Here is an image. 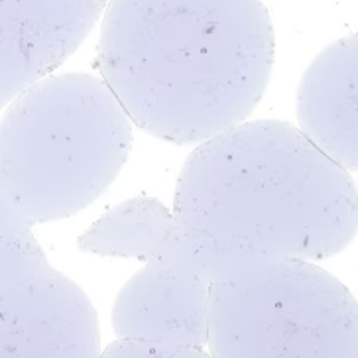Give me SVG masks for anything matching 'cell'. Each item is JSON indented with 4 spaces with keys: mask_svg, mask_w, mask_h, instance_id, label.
Wrapping results in <instances>:
<instances>
[{
    "mask_svg": "<svg viewBox=\"0 0 358 358\" xmlns=\"http://www.w3.org/2000/svg\"><path fill=\"white\" fill-rule=\"evenodd\" d=\"M171 215L209 285L250 264L345 250L357 234V187L294 124L244 120L191 152Z\"/></svg>",
    "mask_w": 358,
    "mask_h": 358,
    "instance_id": "obj_1",
    "label": "cell"
},
{
    "mask_svg": "<svg viewBox=\"0 0 358 358\" xmlns=\"http://www.w3.org/2000/svg\"><path fill=\"white\" fill-rule=\"evenodd\" d=\"M274 55L262 0H106L101 79L132 124L171 144H199L244 122Z\"/></svg>",
    "mask_w": 358,
    "mask_h": 358,
    "instance_id": "obj_2",
    "label": "cell"
},
{
    "mask_svg": "<svg viewBox=\"0 0 358 358\" xmlns=\"http://www.w3.org/2000/svg\"><path fill=\"white\" fill-rule=\"evenodd\" d=\"M132 148V120L103 79L50 77L34 87L8 128L2 176L34 221L67 219L116 179Z\"/></svg>",
    "mask_w": 358,
    "mask_h": 358,
    "instance_id": "obj_3",
    "label": "cell"
},
{
    "mask_svg": "<svg viewBox=\"0 0 358 358\" xmlns=\"http://www.w3.org/2000/svg\"><path fill=\"white\" fill-rule=\"evenodd\" d=\"M209 357H358L355 295L309 260L231 270L207 289Z\"/></svg>",
    "mask_w": 358,
    "mask_h": 358,
    "instance_id": "obj_4",
    "label": "cell"
},
{
    "mask_svg": "<svg viewBox=\"0 0 358 358\" xmlns=\"http://www.w3.org/2000/svg\"><path fill=\"white\" fill-rule=\"evenodd\" d=\"M207 289L176 222L159 258L128 280L113 307L116 338H144L207 350Z\"/></svg>",
    "mask_w": 358,
    "mask_h": 358,
    "instance_id": "obj_5",
    "label": "cell"
},
{
    "mask_svg": "<svg viewBox=\"0 0 358 358\" xmlns=\"http://www.w3.org/2000/svg\"><path fill=\"white\" fill-rule=\"evenodd\" d=\"M357 36L333 42L307 67L297 91L299 130L327 158L357 169Z\"/></svg>",
    "mask_w": 358,
    "mask_h": 358,
    "instance_id": "obj_6",
    "label": "cell"
},
{
    "mask_svg": "<svg viewBox=\"0 0 358 358\" xmlns=\"http://www.w3.org/2000/svg\"><path fill=\"white\" fill-rule=\"evenodd\" d=\"M173 232V215L154 197H132L106 211L79 236L81 252L134 258H159Z\"/></svg>",
    "mask_w": 358,
    "mask_h": 358,
    "instance_id": "obj_7",
    "label": "cell"
},
{
    "mask_svg": "<svg viewBox=\"0 0 358 358\" xmlns=\"http://www.w3.org/2000/svg\"><path fill=\"white\" fill-rule=\"evenodd\" d=\"M101 355L105 357H209V352L203 348L179 347L171 343L144 341V338H116L113 345L101 350Z\"/></svg>",
    "mask_w": 358,
    "mask_h": 358,
    "instance_id": "obj_8",
    "label": "cell"
}]
</instances>
